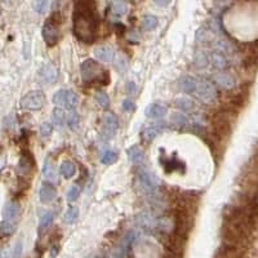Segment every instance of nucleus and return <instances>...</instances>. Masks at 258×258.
<instances>
[{"label": "nucleus", "mask_w": 258, "mask_h": 258, "mask_svg": "<svg viewBox=\"0 0 258 258\" xmlns=\"http://www.w3.org/2000/svg\"><path fill=\"white\" fill-rule=\"evenodd\" d=\"M98 18L93 0H78L74 11V35L80 42L91 44L97 34Z\"/></svg>", "instance_id": "nucleus-1"}, {"label": "nucleus", "mask_w": 258, "mask_h": 258, "mask_svg": "<svg viewBox=\"0 0 258 258\" xmlns=\"http://www.w3.org/2000/svg\"><path fill=\"white\" fill-rule=\"evenodd\" d=\"M82 78L85 83H101L102 85L109 84V72L102 70V68L99 66L95 61L87 60L82 64Z\"/></svg>", "instance_id": "nucleus-2"}, {"label": "nucleus", "mask_w": 258, "mask_h": 258, "mask_svg": "<svg viewBox=\"0 0 258 258\" xmlns=\"http://www.w3.org/2000/svg\"><path fill=\"white\" fill-rule=\"evenodd\" d=\"M60 22L61 16L58 12H56V13L52 14V17L49 20H47L44 26H43V39L48 47H54L60 40V28H58Z\"/></svg>", "instance_id": "nucleus-3"}, {"label": "nucleus", "mask_w": 258, "mask_h": 258, "mask_svg": "<svg viewBox=\"0 0 258 258\" xmlns=\"http://www.w3.org/2000/svg\"><path fill=\"white\" fill-rule=\"evenodd\" d=\"M195 93L199 97V99L207 105H212L217 101V91L214 85L205 79H199Z\"/></svg>", "instance_id": "nucleus-4"}, {"label": "nucleus", "mask_w": 258, "mask_h": 258, "mask_svg": "<svg viewBox=\"0 0 258 258\" xmlns=\"http://www.w3.org/2000/svg\"><path fill=\"white\" fill-rule=\"evenodd\" d=\"M44 103H46V94L40 91H31L22 97L20 105L23 110L36 111V110L42 109Z\"/></svg>", "instance_id": "nucleus-5"}, {"label": "nucleus", "mask_w": 258, "mask_h": 258, "mask_svg": "<svg viewBox=\"0 0 258 258\" xmlns=\"http://www.w3.org/2000/svg\"><path fill=\"white\" fill-rule=\"evenodd\" d=\"M53 103L58 107H65V109H75L79 103L78 94L69 89H60L58 92L54 93Z\"/></svg>", "instance_id": "nucleus-6"}, {"label": "nucleus", "mask_w": 258, "mask_h": 258, "mask_svg": "<svg viewBox=\"0 0 258 258\" xmlns=\"http://www.w3.org/2000/svg\"><path fill=\"white\" fill-rule=\"evenodd\" d=\"M138 181L141 184V188L149 192V194H155L159 186V181L155 177V174L152 173L151 170L146 169V168H141L140 173H138Z\"/></svg>", "instance_id": "nucleus-7"}, {"label": "nucleus", "mask_w": 258, "mask_h": 258, "mask_svg": "<svg viewBox=\"0 0 258 258\" xmlns=\"http://www.w3.org/2000/svg\"><path fill=\"white\" fill-rule=\"evenodd\" d=\"M117 117L115 114L106 113L102 121V136L103 138H111L115 136L117 131Z\"/></svg>", "instance_id": "nucleus-8"}, {"label": "nucleus", "mask_w": 258, "mask_h": 258, "mask_svg": "<svg viewBox=\"0 0 258 258\" xmlns=\"http://www.w3.org/2000/svg\"><path fill=\"white\" fill-rule=\"evenodd\" d=\"M20 213H21V207L16 202H9L5 204L3 211V221L8 223H14L17 225L18 218H20Z\"/></svg>", "instance_id": "nucleus-9"}, {"label": "nucleus", "mask_w": 258, "mask_h": 258, "mask_svg": "<svg viewBox=\"0 0 258 258\" xmlns=\"http://www.w3.org/2000/svg\"><path fill=\"white\" fill-rule=\"evenodd\" d=\"M243 256V247L223 243L219 248L214 258H241Z\"/></svg>", "instance_id": "nucleus-10"}, {"label": "nucleus", "mask_w": 258, "mask_h": 258, "mask_svg": "<svg viewBox=\"0 0 258 258\" xmlns=\"http://www.w3.org/2000/svg\"><path fill=\"white\" fill-rule=\"evenodd\" d=\"M39 79L43 83L46 84H52L57 80L58 78V70L54 65L52 64H46L44 66H42V69L39 70Z\"/></svg>", "instance_id": "nucleus-11"}, {"label": "nucleus", "mask_w": 258, "mask_h": 258, "mask_svg": "<svg viewBox=\"0 0 258 258\" xmlns=\"http://www.w3.org/2000/svg\"><path fill=\"white\" fill-rule=\"evenodd\" d=\"M165 128L166 125L164 123H162V121H159V123L156 124H152V125H149V127H146L145 129H143V132H142V137H143L145 141H152V140L155 137H158L160 133H163V132L165 131Z\"/></svg>", "instance_id": "nucleus-12"}, {"label": "nucleus", "mask_w": 258, "mask_h": 258, "mask_svg": "<svg viewBox=\"0 0 258 258\" xmlns=\"http://www.w3.org/2000/svg\"><path fill=\"white\" fill-rule=\"evenodd\" d=\"M56 196H57V191L56 188H54L53 185L49 184V182H46V184L42 185V188H40L39 191L40 202L47 204V203L53 202L54 199H56Z\"/></svg>", "instance_id": "nucleus-13"}, {"label": "nucleus", "mask_w": 258, "mask_h": 258, "mask_svg": "<svg viewBox=\"0 0 258 258\" xmlns=\"http://www.w3.org/2000/svg\"><path fill=\"white\" fill-rule=\"evenodd\" d=\"M214 82L225 89H233L236 85V79L229 72H218L214 75Z\"/></svg>", "instance_id": "nucleus-14"}, {"label": "nucleus", "mask_w": 258, "mask_h": 258, "mask_svg": "<svg viewBox=\"0 0 258 258\" xmlns=\"http://www.w3.org/2000/svg\"><path fill=\"white\" fill-rule=\"evenodd\" d=\"M165 114L166 107L160 103H151L145 110V115L150 119H162L165 117Z\"/></svg>", "instance_id": "nucleus-15"}, {"label": "nucleus", "mask_w": 258, "mask_h": 258, "mask_svg": "<svg viewBox=\"0 0 258 258\" xmlns=\"http://www.w3.org/2000/svg\"><path fill=\"white\" fill-rule=\"evenodd\" d=\"M196 85H198V79L192 76H182L178 80V88L185 93H195Z\"/></svg>", "instance_id": "nucleus-16"}, {"label": "nucleus", "mask_w": 258, "mask_h": 258, "mask_svg": "<svg viewBox=\"0 0 258 258\" xmlns=\"http://www.w3.org/2000/svg\"><path fill=\"white\" fill-rule=\"evenodd\" d=\"M94 56L97 60L102 61V62H111L114 58V50L113 48L105 46V47H98L94 49Z\"/></svg>", "instance_id": "nucleus-17"}, {"label": "nucleus", "mask_w": 258, "mask_h": 258, "mask_svg": "<svg viewBox=\"0 0 258 258\" xmlns=\"http://www.w3.org/2000/svg\"><path fill=\"white\" fill-rule=\"evenodd\" d=\"M43 176H44V178H46L47 181H49V182H54V181H57L56 168H54L53 163L50 162L49 158L46 160L44 166H43Z\"/></svg>", "instance_id": "nucleus-18"}, {"label": "nucleus", "mask_w": 258, "mask_h": 258, "mask_svg": "<svg viewBox=\"0 0 258 258\" xmlns=\"http://www.w3.org/2000/svg\"><path fill=\"white\" fill-rule=\"evenodd\" d=\"M32 166H34V159H32V156L30 155V154H23L21 158V162H20V170H21V173H31Z\"/></svg>", "instance_id": "nucleus-19"}, {"label": "nucleus", "mask_w": 258, "mask_h": 258, "mask_svg": "<svg viewBox=\"0 0 258 258\" xmlns=\"http://www.w3.org/2000/svg\"><path fill=\"white\" fill-rule=\"evenodd\" d=\"M128 156H129V159H131L132 163L140 164L143 162V152H142V150L140 149V146L137 145L132 146V147L128 149Z\"/></svg>", "instance_id": "nucleus-20"}, {"label": "nucleus", "mask_w": 258, "mask_h": 258, "mask_svg": "<svg viewBox=\"0 0 258 258\" xmlns=\"http://www.w3.org/2000/svg\"><path fill=\"white\" fill-rule=\"evenodd\" d=\"M212 64L217 69H225L227 66V58L223 52L218 50L212 54Z\"/></svg>", "instance_id": "nucleus-21"}, {"label": "nucleus", "mask_w": 258, "mask_h": 258, "mask_svg": "<svg viewBox=\"0 0 258 258\" xmlns=\"http://www.w3.org/2000/svg\"><path fill=\"white\" fill-rule=\"evenodd\" d=\"M75 172H76V168H75L74 163H71L69 160L64 162L60 166V173L65 177V178H71L74 177Z\"/></svg>", "instance_id": "nucleus-22"}, {"label": "nucleus", "mask_w": 258, "mask_h": 258, "mask_svg": "<svg viewBox=\"0 0 258 258\" xmlns=\"http://www.w3.org/2000/svg\"><path fill=\"white\" fill-rule=\"evenodd\" d=\"M176 106L178 107V109L184 110V111H194L196 105H195L194 101L190 98H177Z\"/></svg>", "instance_id": "nucleus-23"}, {"label": "nucleus", "mask_w": 258, "mask_h": 258, "mask_svg": "<svg viewBox=\"0 0 258 258\" xmlns=\"http://www.w3.org/2000/svg\"><path fill=\"white\" fill-rule=\"evenodd\" d=\"M128 5L125 0H113V12L117 16H123L127 13Z\"/></svg>", "instance_id": "nucleus-24"}, {"label": "nucleus", "mask_w": 258, "mask_h": 258, "mask_svg": "<svg viewBox=\"0 0 258 258\" xmlns=\"http://www.w3.org/2000/svg\"><path fill=\"white\" fill-rule=\"evenodd\" d=\"M156 26H158V18H156L155 16H152V14H147V16H145L143 20H142V27L145 28V30H147V31L154 30Z\"/></svg>", "instance_id": "nucleus-25"}, {"label": "nucleus", "mask_w": 258, "mask_h": 258, "mask_svg": "<svg viewBox=\"0 0 258 258\" xmlns=\"http://www.w3.org/2000/svg\"><path fill=\"white\" fill-rule=\"evenodd\" d=\"M194 64H195V66H196V68H199V69L207 68V66H208V64H209L208 56H207L204 52H202V50H199L198 53L195 54Z\"/></svg>", "instance_id": "nucleus-26"}, {"label": "nucleus", "mask_w": 258, "mask_h": 258, "mask_svg": "<svg viewBox=\"0 0 258 258\" xmlns=\"http://www.w3.org/2000/svg\"><path fill=\"white\" fill-rule=\"evenodd\" d=\"M53 218H54L53 212L48 211V212L44 213V214L40 217V222H39L40 230H46V229H48V227L52 225V222H53Z\"/></svg>", "instance_id": "nucleus-27"}, {"label": "nucleus", "mask_w": 258, "mask_h": 258, "mask_svg": "<svg viewBox=\"0 0 258 258\" xmlns=\"http://www.w3.org/2000/svg\"><path fill=\"white\" fill-rule=\"evenodd\" d=\"M79 217V208L78 207H70L68 212L65 213V222L74 223Z\"/></svg>", "instance_id": "nucleus-28"}, {"label": "nucleus", "mask_w": 258, "mask_h": 258, "mask_svg": "<svg viewBox=\"0 0 258 258\" xmlns=\"http://www.w3.org/2000/svg\"><path fill=\"white\" fill-rule=\"evenodd\" d=\"M117 159V151H114V150H106V151L103 152L102 158H101V162H102V164L110 165V164H113Z\"/></svg>", "instance_id": "nucleus-29"}, {"label": "nucleus", "mask_w": 258, "mask_h": 258, "mask_svg": "<svg viewBox=\"0 0 258 258\" xmlns=\"http://www.w3.org/2000/svg\"><path fill=\"white\" fill-rule=\"evenodd\" d=\"M95 101L98 102V105L102 109H109L110 106V99L106 92H97L95 93Z\"/></svg>", "instance_id": "nucleus-30"}, {"label": "nucleus", "mask_w": 258, "mask_h": 258, "mask_svg": "<svg viewBox=\"0 0 258 258\" xmlns=\"http://www.w3.org/2000/svg\"><path fill=\"white\" fill-rule=\"evenodd\" d=\"M53 120L57 125H62V124H65L66 115H65V111L62 110V107H56V109L53 110Z\"/></svg>", "instance_id": "nucleus-31"}, {"label": "nucleus", "mask_w": 258, "mask_h": 258, "mask_svg": "<svg viewBox=\"0 0 258 258\" xmlns=\"http://www.w3.org/2000/svg\"><path fill=\"white\" fill-rule=\"evenodd\" d=\"M50 0H36L35 4H34V9H35L38 13L43 14L48 11V7H49Z\"/></svg>", "instance_id": "nucleus-32"}, {"label": "nucleus", "mask_w": 258, "mask_h": 258, "mask_svg": "<svg viewBox=\"0 0 258 258\" xmlns=\"http://www.w3.org/2000/svg\"><path fill=\"white\" fill-rule=\"evenodd\" d=\"M80 196V188L78 185H72L68 191V200L69 202H75Z\"/></svg>", "instance_id": "nucleus-33"}, {"label": "nucleus", "mask_w": 258, "mask_h": 258, "mask_svg": "<svg viewBox=\"0 0 258 258\" xmlns=\"http://www.w3.org/2000/svg\"><path fill=\"white\" fill-rule=\"evenodd\" d=\"M115 66H117V69L120 72H124V71H127V68H128V65H127V58L123 56H119L117 58V61H115Z\"/></svg>", "instance_id": "nucleus-34"}, {"label": "nucleus", "mask_w": 258, "mask_h": 258, "mask_svg": "<svg viewBox=\"0 0 258 258\" xmlns=\"http://www.w3.org/2000/svg\"><path fill=\"white\" fill-rule=\"evenodd\" d=\"M68 119H69L68 124H69V125H70V128H72V129H75V128L78 127V124H79V117H78V114L75 113V111H71Z\"/></svg>", "instance_id": "nucleus-35"}, {"label": "nucleus", "mask_w": 258, "mask_h": 258, "mask_svg": "<svg viewBox=\"0 0 258 258\" xmlns=\"http://www.w3.org/2000/svg\"><path fill=\"white\" fill-rule=\"evenodd\" d=\"M52 131H53V127H52V124L50 123H44L40 125V135H42L43 137H48V136L52 133Z\"/></svg>", "instance_id": "nucleus-36"}, {"label": "nucleus", "mask_w": 258, "mask_h": 258, "mask_svg": "<svg viewBox=\"0 0 258 258\" xmlns=\"http://www.w3.org/2000/svg\"><path fill=\"white\" fill-rule=\"evenodd\" d=\"M172 121L177 125H184V124L188 123V117L182 115V114H173L172 115Z\"/></svg>", "instance_id": "nucleus-37"}, {"label": "nucleus", "mask_w": 258, "mask_h": 258, "mask_svg": "<svg viewBox=\"0 0 258 258\" xmlns=\"http://www.w3.org/2000/svg\"><path fill=\"white\" fill-rule=\"evenodd\" d=\"M123 109L125 110V111H129V113H132V111H135L136 110V103L132 101V99H125L123 102Z\"/></svg>", "instance_id": "nucleus-38"}, {"label": "nucleus", "mask_w": 258, "mask_h": 258, "mask_svg": "<svg viewBox=\"0 0 258 258\" xmlns=\"http://www.w3.org/2000/svg\"><path fill=\"white\" fill-rule=\"evenodd\" d=\"M22 252V243L21 241H18L17 245L14 247L13 249V253H12V258H18V256L21 255Z\"/></svg>", "instance_id": "nucleus-39"}, {"label": "nucleus", "mask_w": 258, "mask_h": 258, "mask_svg": "<svg viewBox=\"0 0 258 258\" xmlns=\"http://www.w3.org/2000/svg\"><path fill=\"white\" fill-rule=\"evenodd\" d=\"M170 1L172 0H154V3L158 4L159 7H166V5H169Z\"/></svg>", "instance_id": "nucleus-40"}, {"label": "nucleus", "mask_w": 258, "mask_h": 258, "mask_svg": "<svg viewBox=\"0 0 258 258\" xmlns=\"http://www.w3.org/2000/svg\"><path fill=\"white\" fill-rule=\"evenodd\" d=\"M11 252H9V249L8 248H5V249H3V251L0 252V258H11Z\"/></svg>", "instance_id": "nucleus-41"}, {"label": "nucleus", "mask_w": 258, "mask_h": 258, "mask_svg": "<svg viewBox=\"0 0 258 258\" xmlns=\"http://www.w3.org/2000/svg\"><path fill=\"white\" fill-rule=\"evenodd\" d=\"M128 92L129 93H133L135 92V84H133V83H129V84H128Z\"/></svg>", "instance_id": "nucleus-42"}]
</instances>
